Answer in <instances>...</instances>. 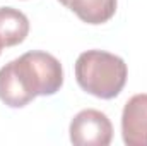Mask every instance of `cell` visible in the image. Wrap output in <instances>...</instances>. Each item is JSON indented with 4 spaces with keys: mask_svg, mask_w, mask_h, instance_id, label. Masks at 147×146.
I'll use <instances>...</instances> for the list:
<instances>
[{
    "mask_svg": "<svg viewBox=\"0 0 147 146\" xmlns=\"http://www.w3.org/2000/svg\"><path fill=\"white\" fill-rule=\"evenodd\" d=\"M63 84V69L51 53L33 50L0 69V100L10 108H22L36 96H51Z\"/></svg>",
    "mask_w": 147,
    "mask_h": 146,
    "instance_id": "1",
    "label": "cell"
},
{
    "mask_svg": "<svg viewBox=\"0 0 147 146\" xmlns=\"http://www.w3.org/2000/svg\"><path fill=\"white\" fill-rule=\"evenodd\" d=\"M128 69L121 57L105 50H87L75 62V79L89 95L111 100L121 93Z\"/></svg>",
    "mask_w": 147,
    "mask_h": 146,
    "instance_id": "2",
    "label": "cell"
},
{
    "mask_svg": "<svg viewBox=\"0 0 147 146\" xmlns=\"http://www.w3.org/2000/svg\"><path fill=\"white\" fill-rule=\"evenodd\" d=\"M70 141L77 146H108L113 126L106 113L94 108L80 110L70 122Z\"/></svg>",
    "mask_w": 147,
    "mask_h": 146,
    "instance_id": "3",
    "label": "cell"
},
{
    "mask_svg": "<svg viewBox=\"0 0 147 146\" xmlns=\"http://www.w3.org/2000/svg\"><path fill=\"white\" fill-rule=\"evenodd\" d=\"M121 136L127 146H147V93L134 95L125 103Z\"/></svg>",
    "mask_w": 147,
    "mask_h": 146,
    "instance_id": "4",
    "label": "cell"
},
{
    "mask_svg": "<svg viewBox=\"0 0 147 146\" xmlns=\"http://www.w3.org/2000/svg\"><path fill=\"white\" fill-rule=\"evenodd\" d=\"M87 24L108 23L116 12V0H58Z\"/></svg>",
    "mask_w": 147,
    "mask_h": 146,
    "instance_id": "5",
    "label": "cell"
},
{
    "mask_svg": "<svg viewBox=\"0 0 147 146\" xmlns=\"http://www.w3.org/2000/svg\"><path fill=\"white\" fill-rule=\"evenodd\" d=\"M29 35V19L14 7H0V40L3 46H16Z\"/></svg>",
    "mask_w": 147,
    "mask_h": 146,
    "instance_id": "6",
    "label": "cell"
},
{
    "mask_svg": "<svg viewBox=\"0 0 147 146\" xmlns=\"http://www.w3.org/2000/svg\"><path fill=\"white\" fill-rule=\"evenodd\" d=\"M2 48H3V43H2V40H0V53H2Z\"/></svg>",
    "mask_w": 147,
    "mask_h": 146,
    "instance_id": "7",
    "label": "cell"
}]
</instances>
